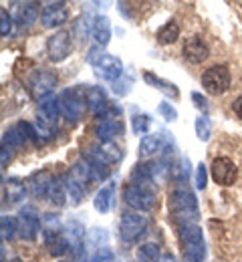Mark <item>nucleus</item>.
<instances>
[{"mask_svg": "<svg viewBox=\"0 0 242 262\" xmlns=\"http://www.w3.org/2000/svg\"><path fill=\"white\" fill-rule=\"evenodd\" d=\"M168 208H170V216L178 226H184V224H198V218H200V212H198V200L196 194L184 186V184H178L170 192L168 198Z\"/></svg>", "mask_w": 242, "mask_h": 262, "instance_id": "f257e3e1", "label": "nucleus"}, {"mask_svg": "<svg viewBox=\"0 0 242 262\" xmlns=\"http://www.w3.org/2000/svg\"><path fill=\"white\" fill-rule=\"evenodd\" d=\"M180 240L184 248V256L190 262H202L206 258L204 234L198 224H184L180 226Z\"/></svg>", "mask_w": 242, "mask_h": 262, "instance_id": "f03ea898", "label": "nucleus"}, {"mask_svg": "<svg viewBox=\"0 0 242 262\" xmlns=\"http://www.w3.org/2000/svg\"><path fill=\"white\" fill-rule=\"evenodd\" d=\"M123 200L136 212H147L156 204V188L149 182H131L123 188Z\"/></svg>", "mask_w": 242, "mask_h": 262, "instance_id": "7ed1b4c3", "label": "nucleus"}, {"mask_svg": "<svg viewBox=\"0 0 242 262\" xmlns=\"http://www.w3.org/2000/svg\"><path fill=\"white\" fill-rule=\"evenodd\" d=\"M232 75L226 65H214L202 73V87L210 95H224L230 89Z\"/></svg>", "mask_w": 242, "mask_h": 262, "instance_id": "20e7f679", "label": "nucleus"}, {"mask_svg": "<svg viewBox=\"0 0 242 262\" xmlns=\"http://www.w3.org/2000/svg\"><path fill=\"white\" fill-rule=\"evenodd\" d=\"M147 218L139 212H127L121 216L119 220V238L125 242V244H134L138 242L139 238L145 234L147 230Z\"/></svg>", "mask_w": 242, "mask_h": 262, "instance_id": "39448f33", "label": "nucleus"}, {"mask_svg": "<svg viewBox=\"0 0 242 262\" xmlns=\"http://www.w3.org/2000/svg\"><path fill=\"white\" fill-rule=\"evenodd\" d=\"M57 83H59V77L55 73L47 71V69H36L29 75V89H31L33 97L38 99V101L51 97Z\"/></svg>", "mask_w": 242, "mask_h": 262, "instance_id": "423d86ee", "label": "nucleus"}, {"mask_svg": "<svg viewBox=\"0 0 242 262\" xmlns=\"http://www.w3.org/2000/svg\"><path fill=\"white\" fill-rule=\"evenodd\" d=\"M71 49H73V38L65 29L53 33L47 38V55L53 63H63L71 55Z\"/></svg>", "mask_w": 242, "mask_h": 262, "instance_id": "0eeeda50", "label": "nucleus"}, {"mask_svg": "<svg viewBox=\"0 0 242 262\" xmlns=\"http://www.w3.org/2000/svg\"><path fill=\"white\" fill-rule=\"evenodd\" d=\"M210 176L218 186L230 188V186H234V182L238 178V167L230 158H224V156L214 158V162L210 165Z\"/></svg>", "mask_w": 242, "mask_h": 262, "instance_id": "6e6552de", "label": "nucleus"}, {"mask_svg": "<svg viewBox=\"0 0 242 262\" xmlns=\"http://www.w3.org/2000/svg\"><path fill=\"white\" fill-rule=\"evenodd\" d=\"M16 226H18V236L23 240H35L40 232V216L35 206H25L16 214Z\"/></svg>", "mask_w": 242, "mask_h": 262, "instance_id": "1a4fd4ad", "label": "nucleus"}, {"mask_svg": "<svg viewBox=\"0 0 242 262\" xmlns=\"http://www.w3.org/2000/svg\"><path fill=\"white\" fill-rule=\"evenodd\" d=\"M59 105H61L63 117L69 119V121L81 119V115H83V111L87 107L85 99L81 97V93L77 89H65V91H61L59 93Z\"/></svg>", "mask_w": 242, "mask_h": 262, "instance_id": "9d476101", "label": "nucleus"}, {"mask_svg": "<svg viewBox=\"0 0 242 262\" xmlns=\"http://www.w3.org/2000/svg\"><path fill=\"white\" fill-rule=\"evenodd\" d=\"M69 20V6L67 2H47L40 12V23L47 29L63 27Z\"/></svg>", "mask_w": 242, "mask_h": 262, "instance_id": "9b49d317", "label": "nucleus"}, {"mask_svg": "<svg viewBox=\"0 0 242 262\" xmlns=\"http://www.w3.org/2000/svg\"><path fill=\"white\" fill-rule=\"evenodd\" d=\"M31 139H38L35 127L31 123H25V121H18L14 123L12 127L4 131V137H2V143H8L10 147H23L27 145Z\"/></svg>", "mask_w": 242, "mask_h": 262, "instance_id": "f8f14e48", "label": "nucleus"}, {"mask_svg": "<svg viewBox=\"0 0 242 262\" xmlns=\"http://www.w3.org/2000/svg\"><path fill=\"white\" fill-rule=\"evenodd\" d=\"M93 69H95V73H97L101 79H105V81H113V83L123 75V63H121L117 57L107 55V53H105L103 57L93 65Z\"/></svg>", "mask_w": 242, "mask_h": 262, "instance_id": "ddd939ff", "label": "nucleus"}, {"mask_svg": "<svg viewBox=\"0 0 242 262\" xmlns=\"http://www.w3.org/2000/svg\"><path fill=\"white\" fill-rule=\"evenodd\" d=\"M42 236H45V246L49 248L51 256L61 258V256H65L71 250L67 234H63L61 230H42Z\"/></svg>", "mask_w": 242, "mask_h": 262, "instance_id": "4468645a", "label": "nucleus"}, {"mask_svg": "<svg viewBox=\"0 0 242 262\" xmlns=\"http://www.w3.org/2000/svg\"><path fill=\"white\" fill-rule=\"evenodd\" d=\"M125 129L121 117H99L95 123V135L101 141H113L117 135H121Z\"/></svg>", "mask_w": 242, "mask_h": 262, "instance_id": "2eb2a0df", "label": "nucleus"}, {"mask_svg": "<svg viewBox=\"0 0 242 262\" xmlns=\"http://www.w3.org/2000/svg\"><path fill=\"white\" fill-rule=\"evenodd\" d=\"M182 55H184L186 61L198 65V63H202V61H206L208 59L210 49H208V45L200 38V36H190V38L186 40L184 49H182Z\"/></svg>", "mask_w": 242, "mask_h": 262, "instance_id": "dca6fc26", "label": "nucleus"}, {"mask_svg": "<svg viewBox=\"0 0 242 262\" xmlns=\"http://www.w3.org/2000/svg\"><path fill=\"white\" fill-rule=\"evenodd\" d=\"M59 115H63V113H61V105H59V97H53V95H51V97L38 101V119H40V121H45L47 125H51V127L57 129V125H59Z\"/></svg>", "mask_w": 242, "mask_h": 262, "instance_id": "f3484780", "label": "nucleus"}, {"mask_svg": "<svg viewBox=\"0 0 242 262\" xmlns=\"http://www.w3.org/2000/svg\"><path fill=\"white\" fill-rule=\"evenodd\" d=\"M85 103H87V109L91 111V115H95L97 119L103 117L105 113H107V109L111 107V103L107 99V93L101 87H91L87 91V95H85Z\"/></svg>", "mask_w": 242, "mask_h": 262, "instance_id": "a211bd4d", "label": "nucleus"}, {"mask_svg": "<svg viewBox=\"0 0 242 262\" xmlns=\"http://www.w3.org/2000/svg\"><path fill=\"white\" fill-rule=\"evenodd\" d=\"M65 232H67V240H69L71 244V250L81 258L85 254V238H87L85 226L81 222H77V220H69Z\"/></svg>", "mask_w": 242, "mask_h": 262, "instance_id": "6ab92c4d", "label": "nucleus"}, {"mask_svg": "<svg viewBox=\"0 0 242 262\" xmlns=\"http://www.w3.org/2000/svg\"><path fill=\"white\" fill-rule=\"evenodd\" d=\"M53 182H55V176L49 169H42V171H36V173L31 176L29 188H31V192H33L35 198H47L51 186H53Z\"/></svg>", "mask_w": 242, "mask_h": 262, "instance_id": "aec40b11", "label": "nucleus"}, {"mask_svg": "<svg viewBox=\"0 0 242 262\" xmlns=\"http://www.w3.org/2000/svg\"><path fill=\"white\" fill-rule=\"evenodd\" d=\"M69 180L73 182V184H77L79 188H83V190L87 192L89 186H91V182H93L95 178H93V173H91L89 164H87L85 160H79V162H75V164L71 165Z\"/></svg>", "mask_w": 242, "mask_h": 262, "instance_id": "412c9836", "label": "nucleus"}, {"mask_svg": "<svg viewBox=\"0 0 242 262\" xmlns=\"http://www.w3.org/2000/svg\"><path fill=\"white\" fill-rule=\"evenodd\" d=\"M143 81L147 83V85H151L153 89H158V91H162L166 97L170 99H180V91H178V87L173 85L172 81H168V79H162V77H158V75H153L151 71H143Z\"/></svg>", "mask_w": 242, "mask_h": 262, "instance_id": "4be33fe9", "label": "nucleus"}, {"mask_svg": "<svg viewBox=\"0 0 242 262\" xmlns=\"http://www.w3.org/2000/svg\"><path fill=\"white\" fill-rule=\"evenodd\" d=\"M91 34L97 42V47H107L111 40V20L107 16H95L91 23Z\"/></svg>", "mask_w": 242, "mask_h": 262, "instance_id": "5701e85b", "label": "nucleus"}, {"mask_svg": "<svg viewBox=\"0 0 242 262\" xmlns=\"http://www.w3.org/2000/svg\"><path fill=\"white\" fill-rule=\"evenodd\" d=\"M91 154H95L101 162L105 164H117L121 158H123V151H121V147L115 143V141H101Z\"/></svg>", "mask_w": 242, "mask_h": 262, "instance_id": "b1692460", "label": "nucleus"}, {"mask_svg": "<svg viewBox=\"0 0 242 262\" xmlns=\"http://www.w3.org/2000/svg\"><path fill=\"white\" fill-rule=\"evenodd\" d=\"M2 190H4V198H6L10 204H18V202H23V200L27 198V184H25L23 180H18V178H8V180H4Z\"/></svg>", "mask_w": 242, "mask_h": 262, "instance_id": "393cba45", "label": "nucleus"}, {"mask_svg": "<svg viewBox=\"0 0 242 262\" xmlns=\"http://www.w3.org/2000/svg\"><path fill=\"white\" fill-rule=\"evenodd\" d=\"M162 147H164V137H162V133H147V135H143L141 141H139V156H141V158H151V156H156L158 151H162Z\"/></svg>", "mask_w": 242, "mask_h": 262, "instance_id": "a878e982", "label": "nucleus"}, {"mask_svg": "<svg viewBox=\"0 0 242 262\" xmlns=\"http://www.w3.org/2000/svg\"><path fill=\"white\" fill-rule=\"evenodd\" d=\"M40 12H42V10H40V4H38V2H23V4H18L16 20H18L23 27H29V25L36 23V18H38Z\"/></svg>", "mask_w": 242, "mask_h": 262, "instance_id": "bb28decb", "label": "nucleus"}, {"mask_svg": "<svg viewBox=\"0 0 242 262\" xmlns=\"http://www.w3.org/2000/svg\"><path fill=\"white\" fill-rule=\"evenodd\" d=\"M162 256H164L162 254V248L156 242H143V244H139L138 250H136L138 262H160Z\"/></svg>", "mask_w": 242, "mask_h": 262, "instance_id": "cd10ccee", "label": "nucleus"}, {"mask_svg": "<svg viewBox=\"0 0 242 262\" xmlns=\"http://www.w3.org/2000/svg\"><path fill=\"white\" fill-rule=\"evenodd\" d=\"M113 192H115V186L113 184H107L105 188H101L97 194H95V200H93V206L97 212L101 214H107L113 206Z\"/></svg>", "mask_w": 242, "mask_h": 262, "instance_id": "c85d7f7f", "label": "nucleus"}, {"mask_svg": "<svg viewBox=\"0 0 242 262\" xmlns=\"http://www.w3.org/2000/svg\"><path fill=\"white\" fill-rule=\"evenodd\" d=\"M67 196H69V192H67V180H63V178H55V182H53V186H51V190H49V200L55 204V206H63L65 202H67Z\"/></svg>", "mask_w": 242, "mask_h": 262, "instance_id": "c756f323", "label": "nucleus"}, {"mask_svg": "<svg viewBox=\"0 0 242 262\" xmlns=\"http://www.w3.org/2000/svg\"><path fill=\"white\" fill-rule=\"evenodd\" d=\"M83 160L89 164V167H91V173H93V178H95V180L105 182V180L109 178V173H111L109 165L105 164V162H101V160H99L95 154H89V156H85Z\"/></svg>", "mask_w": 242, "mask_h": 262, "instance_id": "7c9ffc66", "label": "nucleus"}, {"mask_svg": "<svg viewBox=\"0 0 242 262\" xmlns=\"http://www.w3.org/2000/svg\"><path fill=\"white\" fill-rule=\"evenodd\" d=\"M156 38H158V42H160V45H173V42L180 38V25H178L175 20L166 23V25L158 31Z\"/></svg>", "mask_w": 242, "mask_h": 262, "instance_id": "2f4dec72", "label": "nucleus"}, {"mask_svg": "<svg viewBox=\"0 0 242 262\" xmlns=\"http://www.w3.org/2000/svg\"><path fill=\"white\" fill-rule=\"evenodd\" d=\"M149 125H151V119L145 113H138V115L131 117V129H134L136 135H147L149 133Z\"/></svg>", "mask_w": 242, "mask_h": 262, "instance_id": "473e14b6", "label": "nucleus"}, {"mask_svg": "<svg viewBox=\"0 0 242 262\" xmlns=\"http://www.w3.org/2000/svg\"><path fill=\"white\" fill-rule=\"evenodd\" d=\"M194 127H196V135H198L200 141H208V139H210V135H212V123H210L208 115H200V117L196 119Z\"/></svg>", "mask_w": 242, "mask_h": 262, "instance_id": "72a5a7b5", "label": "nucleus"}, {"mask_svg": "<svg viewBox=\"0 0 242 262\" xmlns=\"http://www.w3.org/2000/svg\"><path fill=\"white\" fill-rule=\"evenodd\" d=\"M0 230H2V240H12L18 232L16 226V218H10V216H2L0 220Z\"/></svg>", "mask_w": 242, "mask_h": 262, "instance_id": "f704fd0d", "label": "nucleus"}, {"mask_svg": "<svg viewBox=\"0 0 242 262\" xmlns=\"http://www.w3.org/2000/svg\"><path fill=\"white\" fill-rule=\"evenodd\" d=\"M33 127H35L38 139H53V137H55V127L47 125V123H45V121H40L38 117H36V121L33 123Z\"/></svg>", "mask_w": 242, "mask_h": 262, "instance_id": "c9c22d12", "label": "nucleus"}, {"mask_svg": "<svg viewBox=\"0 0 242 262\" xmlns=\"http://www.w3.org/2000/svg\"><path fill=\"white\" fill-rule=\"evenodd\" d=\"M67 192H69V198L71 202L77 206V204H81L83 202V198H85V190L83 188H79L77 184H73L69 178H67Z\"/></svg>", "mask_w": 242, "mask_h": 262, "instance_id": "e433bc0d", "label": "nucleus"}, {"mask_svg": "<svg viewBox=\"0 0 242 262\" xmlns=\"http://www.w3.org/2000/svg\"><path fill=\"white\" fill-rule=\"evenodd\" d=\"M10 31H12V16L8 14L6 8H2L0 10V34L2 36H8Z\"/></svg>", "mask_w": 242, "mask_h": 262, "instance_id": "4c0bfd02", "label": "nucleus"}, {"mask_svg": "<svg viewBox=\"0 0 242 262\" xmlns=\"http://www.w3.org/2000/svg\"><path fill=\"white\" fill-rule=\"evenodd\" d=\"M206 186H208V169H206V165L200 164L196 165V188L198 190H206Z\"/></svg>", "mask_w": 242, "mask_h": 262, "instance_id": "58836bf2", "label": "nucleus"}, {"mask_svg": "<svg viewBox=\"0 0 242 262\" xmlns=\"http://www.w3.org/2000/svg\"><path fill=\"white\" fill-rule=\"evenodd\" d=\"M158 111H160L168 121H175V119H178V111H175V107L170 105L168 101H162V103L158 105Z\"/></svg>", "mask_w": 242, "mask_h": 262, "instance_id": "ea45409f", "label": "nucleus"}, {"mask_svg": "<svg viewBox=\"0 0 242 262\" xmlns=\"http://www.w3.org/2000/svg\"><path fill=\"white\" fill-rule=\"evenodd\" d=\"M192 101H194V105H196V107H198V109H200L204 115L210 111V103H208V99L202 97L200 93H196V91H194V93H192Z\"/></svg>", "mask_w": 242, "mask_h": 262, "instance_id": "a19ab883", "label": "nucleus"}, {"mask_svg": "<svg viewBox=\"0 0 242 262\" xmlns=\"http://www.w3.org/2000/svg\"><path fill=\"white\" fill-rule=\"evenodd\" d=\"M12 154H14V147H10L8 143H2V151H0V164H2V167H6V165L10 164Z\"/></svg>", "mask_w": 242, "mask_h": 262, "instance_id": "79ce46f5", "label": "nucleus"}, {"mask_svg": "<svg viewBox=\"0 0 242 262\" xmlns=\"http://www.w3.org/2000/svg\"><path fill=\"white\" fill-rule=\"evenodd\" d=\"M103 55L105 53H101V47H91V49L87 51V61H89L91 65H95Z\"/></svg>", "mask_w": 242, "mask_h": 262, "instance_id": "37998d69", "label": "nucleus"}, {"mask_svg": "<svg viewBox=\"0 0 242 262\" xmlns=\"http://www.w3.org/2000/svg\"><path fill=\"white\" fill-rule=\"evenodd\" d=\"M232 109H234L236 117H238V119H242V95L232 101Z\"/></svg>", "mask_w": 242, "mask_h": 262, "instance_id": "c03bdc74", "label": "nucleus"}, {"mask_svg": "<svg viewBox=\"0 0 242 262\" xmlns=\"http://www.w3.org/2000/svg\"><path fill=\"white\" fill-rule=\"evenodd\" d=\"M160 262H175V258H173L172 254H164V256H162V260Z\"/></svg>", "mask_w": 242, "mask_h": 262, "instance_id": "a18cd8bd", "label": "nucleus"}, {"mask_svg": "<svg viewBox=\"0 0 242 262\" xmlns=\"http://www.w3.org/2000/svg\"><path fill=\"white\" fill-rule=\"evenodd\" d=\"M184 262H190V260H184Z\"/></svg>", "mask_w": 242, "mask_h": 262, "instance_id": "49530a36", "label": "nucleus"}]
</instances>
